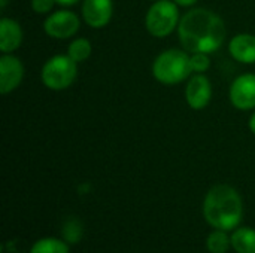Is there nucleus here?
<instances>
[{
  "instance_id": "aec40b11",
  "label": "nucleus",
  "mask_w": 255,
  "mask_h": 253,
  "mask_svg": "<svg viewBox=\"0 0 255 253\" xmlns=\"http://www.w3.org/2000/svg\"><path fill=\"white\" fill-rule=\"evenodd\" d=\"M179 7H190V6H193V4H196L199 0H173Z\"/></svg>"
},
{
  "instance_id": "412c9836",
  "label": "nucleus",
  "mask_w": 255,
  "mask_h": 253,
  "mask_svg": "<svg viewBox=\"0 0 255 253\" xmlns=\"http://www.w3.org/2000/svg\"><path fill=\"white\" fill-rule=\"evenodd\" d=\"M58 4H61V6H72V4H76L78 1H81V0H55Z\"/></svg>"
},
{
  "instance_id": "f8f14e48",
  "label": "nucleus",
  "mask_w": 255,
  "mask_h": 253,
  "mask_svg": "<svg viewBox=\"0 0 255 253\" xmlns=\"http://www.w3.org/2000/svg\"><path fill=\"white\" fill-rule=\"evenodd\" d=\"M230 55L244 64H255V36L250 33H241L232 37L229 42Z\"/></svg>"
},
{
  "instance_id": "a211bd4d",
  "label": "nucleus",
  "mask_w": 255,
  "mask_h": 253,
  "mask_svg": "<svg viewBox=\"0 0 255 253\" xmlns=\"http://www.w3.org/2000/svg\"><path fill=\"white\" fill-rule=\"evenodd\" d=\"M190 63H191V69L194 73H205L211 67L209 54H205V52H193L190 55Z\"/></svg>"
},
{
  "instance_id": "ddd939ff",
  "label": "nucleus",
  "mask_w": 255,
  "mask_h": 253,
  "mask_svg": "<svg viewBox=\"0 0 255 253\" xmlns=\"http://www.w3.org/2000/svg\"><path fill=\"white\" fill-rule=\"evenodd\" d=\"M232 248L236 253H255V230L242 227L232 234Z\"/></svg>"
},
{
  "instance_id": "4be33fe9",
  "label": "nucleus",
  "mask_w": 255,
  "mask_h": 253,
  "mask_svg": "<svg viewBox=\"0 0 255 253\" xmlns=\"http://www.w3.org/2000/svg\"><path fill=\"white\" fill-rule=\"evenodd\" d=\"M248 127H250V130H251V133L255 134V112L251 115V118H250V122H248Z\"/></svg>"
},
{
  "instance_id": "f3484780",
  "label": "nucleus",
  "mask_w": 255,
  "mask_h": 253,
  "mask_svg": "<svg viewBox=\"0 0 255 253\" xmlns=\"http://www.w3.org/2000/svg\"><path fill=\"white\" fill-rule=\"evenodd\" d=\"M63 237L67 243H78L82 237V225L76 218H70L63 225Z\"/></svg>"
},
{
  "instance_id": "423d86ee",
  "label": "nucleus",
  "mask_w": 255,
  "mask_h": 253,
  "mask_svg": "<svg viewBox=\"0 0 255 253\" xmlns=\"http://www.w3.org/2000/svg\"><path fill=\"white\" fill-rule=\"evenodd\" d=\"M81 19L72 10H55L43 21L45 33L52 39H69L79 30Z\"/></svg>"
},
{
  "instance_id": "1a4fd4ad",
  "label": "nucleus",
  "mask_w": 255,
  "mask_h": 253,
  "mask_svg": "<svg viewBox=\"0 0 255 253\" xmlns=\"http://www.w3.org/2000/svg\"><path fill=\"white\" fill-rule=\"evenodd\" d=\"M212 98V85L211 81L203 73H196L190 78L185 88L187 104L194 110L205 109Z\"/></svg>"
},
{
  "instance_id": "5701e85b",
  "label": "nucleus",
  "mask_w": 255,
  "mask_h": 253,
  "mask_svg": "<svg viewBox=\"0 0 255 253\" xmlns=\"http://www.w3.org/2000/svg\"><path fill=\"white\" fill-rule=\"evenodd\" d=\"M7 1H9V0H0V7H1V9H4V7H6V4H7Z\"/></svg>"
},
{
  "instance_id": "7ed1b4c3",
  "label": "nucleus",
  "mask_w": 255,
  "mask_h": 253,
  "mask_svg": "<svg viewBox=\"0 0 255 253\" xmlns=\"http://www.w3.org/2000/svg\"><path fill=\"white\" fill-rule=\"evenodd\" d=\"M190 52L185 49H167L152 63V76L163 85H176L191 76Z\"/></svg>"
},
{
  "instance_id": "6e6552de",
  "label": "nucleus",
  "mask_w": 255,
  "mask_h": 253,
  "mask_svg": "<svg viewBox=\"0 0 255 253\" xmlns=\"http://www.w3.org/2000/svg\"><path fill=\"white\" fill-rule=\"evenodd\" d=\"M24 78V66L21 60L12 54L0 57V92L9 94L19 86Z\"/></svg>"
},
{
  "instance_id": "9d476101",
  "label": "nucleus",
  "mask_w": 255,
  "mask_h": 253,
  "mask_svg": "<svg viewBox=\"0 0 255 253\" xmlns=\"http://www.w3.org/2000/svg\"><path fill=\"white\" fill-rule=\"evenodd\" d=\"M82 18L91 28H103L109 24L114 13L112 0H84L82 1Z\"/></svg>"
},
{
  "instance_id": "f03ea898",
  "label": "nucleus",
  "mask_w": 255,
  "mask_h": 253,
  "mask_svg": "<svg viewBox=\"0 0 255 253\" xmlns=\"http://www.w3.org/2000/svg\"><path fill=\"white\" fill-rule=\"evenodd\" d=\"M203 216L214 230H236L244 216V203L239 192L224 183L212 186L203 200Z\"/></svg>"
},
{
  "instance_id": "2eb2a0df",
  "label": "nucleus",
  "mask_w": 255,
  "mask_h": 253,
  "mask_svg": "<svg viewBox=\"0 0 255 253\" xmlns=\"http://www.w3.org/2000/svg\"><path fill=\"white\" fill-rule=\"evenodd\" d=\"M91 52H93L91 42L88 39H85V37H78V39L72 40L69 48H67V55L72 60H75L78 64L88 60Z\"/></svg>"
},
{
  "instance_id": "9b49d317",
  "label": "nucleus",
  "mask_w": 255,
  "mask_h": 253,
  "mask_svg": "<svg viewBox=\"0 0 255 253\" xmlns=\"http://www.w3.org/2000/svg\"><path fill=\"white\" fill-rule=\"evenodd\" d=\"M22 43V28L12 19L3 16L0 19V51L1 54H12Z\"/></svg>"
},
{
  "instance_id": "b1692460",
  "label": "nucleus",
  "mask_w": 255,
  "mask_h": 253,
  "mask_svg": "<svg viewBox=\"0 0 255 253\" xmlns=\"http://www.w3.org/2000/svg\"><path fill=\"white\" fill-rule=\"evenodd\" d=\"M154 1H157V0H154Z\"/></svg>"
},
{
  "instance_id": "dca6fc26",
  "label": "nucleus",
  "mask_w": 255,
  "mask_h": 253,
  "mask_svg": "<svg viewBox=\"0 0 255 253\" xmlns=\"http://www.w3.org/2000/svg\"><path fill=\"white\" fill-rule=\"evenodd\" d=\"M230 246L232 239L227 236V231L223 230H214L206 240V248L211 253H226Z\"/></svg>"
},
{
  "instance_id": "f257e3e1",
  "label": "nucleus",
  "mask_w": 255,
  "mask_h": 253,
  "mask_svg": "<svg viewBox=\"0 0 255 253\" xmlns=\"http://www.w3.org/2000/svg\"><path fill=\"white\" fill-rule=\"evenodd\" d=\"M178 36L187 52L212 54L218 51L227 36L223 18L205 7H196L181 16Z\"/></svg>"
},
{
  "instance_id": "0eeeda50",
  "label": "nucleus",
  "mask_w": 255,
  "mask_h": 253,
  "mask_svg": "<svg viewBox=\"0 0 255 253\" xmlns=\"http://www.w3.org/2000/svg\"><path fill=\"white\" fill-rule=\"evenodd\" d=\"M230 101L239 110L255 109V73H244L230 85Z\"/></svg>"
},
{
  "instance_id": "4468645a",
  "label": "nucleus",
  "mask_w": 255,
  "mask_h": 253,
  "mask_svg": "<svg viewBox=\"0 0 255 253\" xmlns=\"http://www.w3.org/2000/svg\"><path fill=\"white\" fill-rule=\"evenodd\" d=\"M70 249L67 246L66 242L60 240V239H54V237H48V239H40L37 240L31 249L30 253H69Z\"/></svg>"
},
{
  "instance_id": "39448f33",
  "label": "nucleus",
  "mask_w": 255,
  "mask_h": 253,
  "mask_svg": "<svg viewBox=\"0 0 255 253\" xmlns=\"http://www.w3.org/2000/svg\"><path fill=\"white\" fill-rule=\"evenodd\" d=\"M78 76V63L66 55L51 57L42 67L40 79L48 89L63 91L69 88Z\"/></svg>"
},
{
  "instance_id": "6ab92c4d",
  "label": "nucleus",
  "mask_w": 255,
  "mask_h": 253,
  "mask_svg": "<svg viewBox=\"0 0 255 253\" xmlns=\"http://www.w3.org/2000/svg\"><path fill=\"white\" fill-rule=\"evenodd\" d=\"M55 3H57L55 0H31L30 6H31V10L36 13H48Z\"/></svg>"
},
{
  "instance_id": "20e7f679",
  "label": "nucleus",
  "mask_w": 255,
  "mask_h": 253,
  "mask_svg": "<svg viewBox=\"0 0 255 253\" xmlns=\"http://www.w3.org/2000/svg\"><path fill=\"white\" fill-rule=\"evenodd\" d=\"M179 21V9L173 0L154 1L145 15V27L154 37L169 36L178 28Z\"/></svg>"
}]
</instances>
